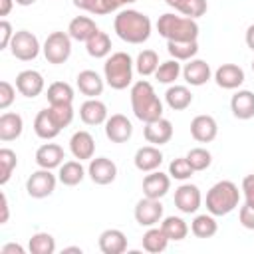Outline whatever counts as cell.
I'll return each mask as SVG.
<instances>
[{"label":"cell","instance_id":"91938a15","mask_svg":"<svg viewBox=\"0 0 254 254\" xmlns=\"http://www.w3.org/2000/svg\"><path fill=\"white\" fill-rule=\"evenodd\" d=\"M252 71H254V60H252Z\"/></svg>","mask_w":254,"mask_h":254},{"label":"cell","instance_id":"5b68a950","mask_svg":"<svg viewBox=\"0 0 254 254\" xmlns=\"http://www.w3.org/2000/svg\"><path fill=\"white\" fill-rule=\"evenodd\" d=\"M240 202V190L236 187V183L232 181H218L214 183L204 198L206 204V212L214 214V216H226L230 214Z\"/></svg>","mask_w":254,"mask_h":254},{"label":"cell","instance_id":"277c9868","mask_svg":"<svg viewBox=\"0 0 254 254\" xmlns=\"http://www.w3.org/2000/svg\"><path fill=\"white\" fill-rule=\"evenodd\" d=\"M133 69H135V62L127 52H113L105 58L103 64L105 83L117 91L127 89L129 85H133Z\"/></svg>","mask_w":254,"mask_h":254},{"label":"cell","instance_id":"60d3db41","mask_svg":"<svg viewBox=\"0 0 254 254\" xmlns=\"http://www.w3.org/2000/svg\"><path fill=\"white\" fill-rule=\"evenodd\" d=\"M187 161L190 163V167L194 169V173L198 171H206L212 163V155L208 149L204 147H192L189 153H187Z\"/></svg>","mask_w":254,"mask_h":254},{"label":"cell","instance_id":"3957f363","mask_svg":"<svg viewBox=\"0 0 254 254\" xmlns=\"http://www.w3.org/2000/svg\"><path fill=\"white\" fill-rule=\"evenodd\" d=\"M157 32L161 38H165L167 42H192L198 40V22L194 18H187V16H179L173 12L161 14L157 24H155Z\"/></svg>","mask_w":254,"mask_h":254},{"label":"cell","instance_id":"f907efd6","mask_svg":"<svg viewBox=\"0 0 254 254\" xmlns=\"http://www.w3.org/2000/svg\"><path fill=\"white\" fill-rule=\"evenodd\" d=\"M131 4V0H101V16L103 14H111V12H117L119 8Z\"/></svg>","mask_w":254,"mask_h":254},{"label":"cell","instance_id":"603a6c76","mask_svg":"<svg viewBox=\"0 0 254 254\" xmlns=\"http://www.w3.org/2000/svg\"><path fill=\"white\" fill-rule=\"evenodd\" d=\"M75 83H77L79 93H83L85 97H99L105 87V77H101L93 69H83L77 73Z\"/></svg>","mask_w":254,"mask_h":254},{"label":"cell","instance_id":"d6986e66","mask_svg":"<svg viewBox=\"0 0 254 254\" xmlns=\"http://www.w3.org/2000/svg\"><path fill=\"white\" fill-rule=\"evenodd\" d=\"M171 190V175L169 173H161L151 171L149 175H145L143 179V194L149 198H163L167 192Z\"/></svg>","mask_w":254,"mask_h":254},{"label":"cell","instance_id":"4dcf8cb0","mask_svg":"<svg viewBox=\"0 0 254 254\" xmlns=\"http://www.w3.org/2000/svg\"><path fill=\"white\" fill-rule=\"evenodd\" d=\"M169 236L165 234V230L159 226H149L147 228V232L143 234V240H141V244H143V250H147V252H151V254H159V252H165L167 250V246H169Z\"/></svg>","mask_w":254,"mask_h":254},{"label":"cell","instance_id":"74e56055","mask_svg":"<svg viewBox=\"0 0 254 254\" xmlns=\"http://www.w3.org/2000/svg\"><path fill=\"white\" fill-rule=\"evenodd\" d=\"M28 250L32 254H54L56 252V238L50 232H36L28 242Z\"/></svg>","mask_w":254,"mask_h":254},{"label":"cell","instance_id":"83f0119b","mask_svg":"<svg viewBox=\"0 0 254 254\" xmlns=\"http://www.w3.org/2000/svg\"><path fill=\"white\" fill-rule=\"evenodd\" d=\"M60 131H62V127L54 121V117H52V113H50L48 107L42 109V111H38V115H36V119H34V133H36L40 139L52 141V139H56V137L60 135Z\"/></svg>","mask_w":254,"mask_h":254},{"label":"cell","instance_id":"ab89813d","mask_svg":"<svg viewBox=\"0 0 254 254\" xmlns=\"http://www.w3.org/2000/svg\"><path fill=\"white\" fill-rule=\"evenodd\" d=\"M18 167V157L12 149L2 147L0 149V185H6L14 173V169Z\"/></svg>","mask_w":254,"mask_h":254},{"label":"cell","instance_id":"ffe728a7","mask_svg":"<svg viewBox=\"0 0 254 254\" xmlns=\"http://www.w3.org/2000/svg\"><path fill=\"white\" fill-rule=\"evenodd\" d=\"M183 77L189 85H194V87H200L204 85L210 77H212V69L210 65L204 62V60H198V58H192L189 60L185 65H183Z\"/></svg>","mask_w":254,"mask_h":254},{"label":"cell","instance_id":"d6a6232c","mask_svg":"<svg viewBox=\"0 0 254 254\" xmlns=\"http://www.w3.org/2000/svg\"><path fill=\"white\" fill-rule=\"evenodd\" d=\"M218 230V222L214 218V214L204 212V214H196L190 222V232L196 238H212Z\"/></svg>","mask_w":254,"mask_h":254},{"label":"cell","instance_id":"ac0fdd59","mask_svg":"<svg viewBox=\"0 0 254 254\" xmlns=\"http://www.w3.org/2000/svg\"><path fill=\"white\" fill-rule=\"evenodd\" d=\"M143 135H145L147 143L161 147V145H165V143H169L173 139V123L169 119H165V117L149 121L143 127Z\"/></svg>","mask_w":254,"mask_h":254},{"label":"cell","instance_id":"4316f807","mask_svg":"<svg viewBox=\"0 0 254 254\" xmlns=\"http://www.w3.org/2000/svg\"><path fill=\"white\" fill-rule=\"evenodd\" d=\"M22 131H24V119L20 113L6 111L0 115V141L4 143L14 141L22 135Z\"/></svg>","mask_w":254,"mask_h":254},{"label":"cell","instance_id":"816d5d0a","mask_svg":"<svg viewBox=\"0 0 254 254\" xmlns=\"http://www.w3.org/2000/svg\"><path fill=\"white\" fill-rule=\"evenodd\" d=\"M0 252H2V254H24L26 250H24L20 244H16V242H8V244H4V246L0 248Z\"/></svg>","mask_w":254,"mask_h":254},{"label":"cell","instance_id":"cb8c5ba5","mask_svg":"<svg viewBox=\"0 0 254 254\" xmlns=\"http://www.w3.org/2000/svg\"><path fill=\"white\" fill-rule=\"evenodd\" d=\"M230 111L236 119L248 121L254 117V91L238 89L230 99Z\"/></svg>","mask_w":254,"mask_h":254},{"label":"cell","instance_id":"f1b7e54d","mask_svg":"<svg viewBox=\"0 0 254 254\" xmlns=\"http://www.w3.org/2000/svg\"><path fill=\"white\" fill-rule=\"evenodd\" d=\"M165 103L173 111H183L192 103V93L187 85H169V89L165 91Z\"/></svg>","mask_w":254,"mask_h":254},{"label":"cell","instance_id":"d590c367","mask_svg":"<svg viewBox=\"0 0 254 254\" xmlns=\"http://www.w3.org/2000/svg\"><path fill=\"white\" fill-rule=\"evenodd\" d=\"M179 75H183V67H181V62L179 60H167V62H161L157 71H155V79L159 83H165V85H173Z\"/></svg>","mask_w":254,"mask_h":254},{"label":"cell","instance_id":"52a82bcc","mask_svg":"<svg viewBox=\"0 0 254 254\" xmlns=\"http://www.w3.org/2000/svg\"><path fill=\"white\" fill-rule=\"evenodd\" d=\"M42 46L36 34H32L30 30H18L10 42V52L16 60L20 62H32L38 58Z\"/></svg>","mask_w":254,"mask_h":254},{"label":"cell","instance_id":"ba28073f","mask_svg":"<svg viewBox=\"0 0 254 254\" xmlns=\"http://www.w3.org/2000/svg\"><path fill=\"white\" fill-rule=\"evenodd\" d=\"M58 177L52 173V169H38L34 171L28 181H26V192L32 196V198H46L50 196L54 190H56V185H58Z\"/></svg>","mask_w":254,"mask_h":254},{"label":"cell","instance_id":"4fadbf2b","mask_svg":"<svg viewBox=\"0 0 254 254\" xmlns=\"http://www.w3.org/2000/svg\"><path fill=\"white\" fill-rule=\"evenodd\" d=\"M190 135L196 143H212L218 135V123L212 115H196L190 121Z\"/></svg>","mask_w":254,"mask_h":254},{"label":"cell","instance_id":"9c48e42d","mask_svg":"<svg viewBox=\"0 0 254 254\" xmlns=\"http://www.w3.org/2000/svg\"><path fill=\"white\" fill-rule=\"evenodd\" d=\"M202 204L200 189L192 183H183L175 189V206L183 214H194Z\"/></svg>","mask_w":254,"mask_h":254},{"label":"cell","instance_id":"bcb514c9","mask_svg":"<svg viewBox=\"0 0 254 254\" xmlns=\"http://www.w3.org/2000/svg\"><path fill=\"white\" fill-rule=\"evenodd\" d=\"M238 222L246 230H254V206L244 202V206H240V210H238Z\"/></svg>","mask_w":254,"mask_h":254},{"label":"cell","instance_id":"8fae6325","mask_svg":"<svg viewBox=\"0 0 254 254\" xmlns=\"http://www.w3.org/2000/svg\"><path fill=\"white\" fill-rule=\"evenodd\" d=\"M87 175L95 185H111L117 177V165L107 157H93L87 165Z\"/></svg>","mask_w":254,"mask_h":254},{"label":"cell","instance_id":"e0dca14e","mask_svg":"<svg viewBox=\"0 0 254 254\" xmlns=\"http://www.w3.org/2000/svg\"><path fill=\"white\" fill-rule=\"evenodd\" d=\"M244 69L236 64H222L214 71V81L222 89H238L244 83Z\"/></svg>","mask_w":254,"mask_h":254},{"label":"cell","instance_id":"6da1fadb","mask_svg":"<svg viewBox=\"0 0 254 254\" xmlns=\"http://www.w3.org/2000/svg\"><path fill=\"white\" fill-rule=\"evenodd\" d=\"M113 30L123 42L137 46L151 38L153 24L147 14L133 10V8H125V10L117 12V16L113 20Z\"/></svg>","mask_w":254,"mask_h":254},{"label":"cell","instance_id":"f5cc1de1","mask_svg":"<svg viewBox=\"0 0 254 254\" xmlns=\"http://www.w3.org/2000/svg\"><path fill=\"white\" fill-rule=\"evenodd\" d=\"M2 216H0V224H6L8 222V216H10V204H8V196L2 192Z\"/></svg>","mask_w":254,"mask_h":254},{"label":"cell","instance_id":"681fc988","mask_svg":"<svg viewBox=\"0 0 254 254\" xmlns=\"http://www.w3.org/2000/svg\"><path fill=\"white\" fill-rule=\"evenodd\" d=\"M73 6L93 16H101V0H73Z\"/></svg>","mask_w":254,"mask_h":254},{"label":"cell","instance_id":"f6af8a7d","mask_svg":"<svg viewBox=\"0 0 254 254\" xmlns=\"http://www.w3.org/2000/svg\"><path fill=\"white\" fill-rule=\"evenodd\" d=\"M14 97H16V87L6 79L0 81V109L2 111L14 103Z\"/></svg>","mask_w":254,"mask_h":254},{"label":"cell","instance_id":"b9f144b4","mask_svg":"<svg viewBox=\"0 0 254 254\" xmlns=\"http://www.w3.org/2000/svg\"><path fill=\"white\" fill-rule=\"evenodd\" d=\"M192 173H194V169L190 167L187 157H177V159H173L169 163V175L175 181H183L185 183V181H189L192 177Z\"/></svg>","mask_w":254,"mask_h":254},{"label":"cell","instance_id":"e575fe53","mask_svg":"<svg viewBox=\"0 0 254 254\" xmlns=\"http://www.w3.org/2000/svg\"><path fill=\"white\" fill-rule=\"evenodd\" d=\"M85 50H87V54H89L91 58H95V60L107 58V56L111 54V38H109V34H105V32L99 30L93 38H89V40L85 42Z\"/></svg>","mask_w":254,"mask_h":254},{"label":"cell","instance_id":"f35d334b","mask_svg":"<svg viewBox=\"0 0 254 254\" xmlns=\"http://www.w3.org/2000/svg\"><path fill=\"white\" fill-rule=\"evenodd\" d=\"M159 64L161 62H159V56L155 50H143V52H139V56L135 60V69L143 77H147V75H155Z\"/></svg>","mask_w":254,"mask_h":254},{"label":"cell","instance_id":"7dc6e473","mask_svg":"<svg viewBox=\"0 0 254 254\" xmlns=\"http://www.w3.org/2000/svg\"><path fill=\"white\" fill-rule=\"evenodd\" d=\"M14 28H12V24L4 18L2 22H0V50H6V48H10V42H12V38H14Z\"/></svg>","mask_w":254,"mask_h":254},{"label":"cell","instance_id":"30bf717a","mask_svg":"<svg viewBox=\"0 0 254 254\" xmlns=\"http://www.w3.org/2000/svg\"><path fill=\"white\" fill-rule=\"evenodd\" d=\"M133 216L135 220L141 224V226H155L163 220V204H161V198H141L137 204H135V210H133Z\"/></svg>","mask_w":254,"mask_h":254},{"label":"cell","instance_id":"c3c4849f","mask_svg":"<svg viewBox=\"0 0 254 254\" xmlns=\"http://www.w3.org/2000/svg\"><path fill=\"white\" fill-rule=\"evenodd\" d=\"M242 194H244V202L254 206V173L252 175H246L242 179V187H240Z\"/></svg>","mask_w":254,"mask_h":254},{"label":"cell","instance_id":"44dd1931","mask_svg":"<svg viewBox=\"0 0 254 254\" xmlns=\"http://www.w3.org/2000/svg\"><path fill=\"white\" fill-rule=\"evenodd\" d=\"M65 159L64 147L58 143H44L36 151V165L42 169H60Z\"/></svg>","mask_w":254,"mask_h":254},{"label":"cell","instance_id":"6f0895ef","mask_svg":"<svg viewBox=\"0 0 254 254\" xmlns=\"http://www.w3.org/2000/svg\"><path fill=\"white\" fill-rule=\"evenodd\" d=\"M18 6H32V4H36L38 0H14Z\"/></svg>","mask_w":254,"mask_h":254},{"label":"cell","instance_id":"7a4b0ae2","mask_svg":"<svg viewBox=\"0 0 254 254\" xmlns=\"http://www.w3.org/2000/svg\"><path fill=\"white\" fill-rule=\"evenodd\" d=\"M129 97H131L133 115L139 121L149 123V121H155V119L163 117V101L159 99V95L155 93V87L147 79L135 81L131 85Z\"/></svg>","mask_w":254,"mask_h":254},{"label":"cell","instance_id":"7402d4cb","mask_svg":"<svg viewBox=\"0 0 254 254\" xmlns=\"http://www.w3.org/2000/svg\"><path fill=\"white\" fill-rule=\"evenodd\" d=\"M133 163L141 173H151V171H157L161 167L163 153H161V149L157 145H145V147H139L135 151Z\"/></svg>","mask_w":254,"mask_h":254},{"label":"cell","instance_id":"f546056e","mask_svg":"<svg viewBox=\"0 0 254 254\" xmlns=\"http://www.w3.org/2000/svg\"><path fill=\"white\" fill-rule=\"evenodd\" d=\"M85 173H87V171L83 169L81 161H77V159H73V161H64L62 167H60V171H58V179H60V183L65 185V187H75V185H79V183L83 181Z\"/></svg>","mask_w":254,"mask_h":254},{"label":"cell","instance_id":"836d02e7","mask_svg":"<svg viewBox=\"0 0 254 254\" xmlns=\"http://www.w3.org/2000/svg\"><path fill=\"white\" fill-rule=\"evenodd\" d=\"M161 228L165 230V234L169 236L171 242H179V240H185L187 234H189V224L181 218V216H165L161 220Z\"/></svg>","mask_w":254,"mask_h":254},{"label":"cell","instance_id":"94428289","mask_svg":"<svg viewBox=\"0 0 254 254\" xmlns=\"http://www.w3.org/2000/svg\"><path fill=\"white\" fill-rule=\"evenodd\" d=\"M131 2H137V0H131Z\"/></svg>","mask_w":254,"mask_h":254},{"label":"cell","instance_id":"8d00e7d4","mask_svg":"<svg viewBox=\"0 0 254 254\" xmlns=\"http://www.w3.org/2000/svg\"><path fill=\"white\" fill-rule=\"evenodd\" d=\"M167 52L171 54L173 60L179 62H189L192 58H196L198 54V42H167Z\"/></svg>","mask_w":254,"mask_h":254},{"label":"cell","instance_id":"484cf974","mask_svg":"<svg viewBox=\"0 0 254 254\" xmlns=\"http://www.w3.org/2000/svg\"><path fill=\"white\" fill-rule=\"evenodd\" d=\"M97 32H99V28H97L95 20H91L89 16H75V18L69 22V26H67L69 38L75 40V42H83V44H85L89 38H93Z\"/></svg>","mask_w":254,"mask_h":254},{"label":"cell","instance_id":"7bdbcfd3","mask_svg":"<svg viewBox=\"0 0 254 254\" xmlns=\"http://www.w3.org/2000/svg\"><path fill=\"white\" fill-rule=\"evenodd\" d=\"M206 10H208V4H206V0H185L181 6H179V14H183V16H187V18H200V16H204L206 14Z\"/></svg>","mask_w":254,"mask_h":254},{"label":"cell","instance_id":"9f6ffc18","mask_svg":"<svg viewBox=\"0 0 254 254\" xmlns=\"http://www.w3.org/2000/svg\"><path fill=\"white\" fill-rule=\"evenodd\" d=\"M183 2H185V0H165V4L171 6V8H175V10H179V6H181Z\"/></svg>","mask_w":254,"mask_h":254},{"label":"cell","instance_id":"680465c9","mask_svg":"<svg viewBox=\"0 0 254 254\" xmlns=\"http://www.w3.org/2000/svg\"><path fill=\"white\" fill-rule=\"evenodd\" d=\"M64 252L67 254V252H77V254H81V248L79 246H67V248H64Z\"/></svg>","mask_w":254,"mask_h":254},{"label":"cell","instance_id":"1f68e13d","mask_svg":"<svg viewBox=\"0 0 254 254\" xmlns=\"http://www.w3.org/2000/svg\"><path fill=\"white\" fill-rule=\"evenodd\" d=\"M50 105H69L73 103V87L67 81H54L46 91Z\"/></svg>","mask_w":254,"mask_h":254},{"label":"cell","instance_id":"11a10c76","mask_svg":"<svg viewBox=\"0 0 254 254\" xmlns=\"http://www.w3.org/2000/svg\"><path fill=\"white\" fill-rule=\"evenodd\" d=\"M14 0H0V16H8L12 12Z\"/></svg>","mask_w":254,"mask_h":254},{"label":"cell","instance_id":"8992f818","mask_svg":"<svg viewBox=\"0 0 254 254\" xmlns=\"http://www.w3.org/2000/svg\"><path fill=\"white\" fill-rule=\"evenodd\" d=\"M44 58L48 60V64L60 65L65 64L71 56V38L67 32H52L48 34L44 46H42Z\"/></svg>","mask_w":254,"mask_h":254},{"label":"cell","instance_id":"2e32d148","mask_svg":"<svg viewBox=\"0 0 254 254\" xmlns=\"http://www.w3.org/2000/svg\"><path fill=\"white\" fill-rule=\"evenodd\" d=\"M69 153L77 161H91L95 155V139L89 131H75L69 139Z\"/></svg>","mask_w":254,"mask_h":254},{"label":"cell","instance_id":"db71d44e","mask_svg":"<svg viewBox=\"0 0 254 254\" xmlns=\"http://www.w3.org/2000/svg\"><path fill=\"white\" fill-rule=\"evenodd\" d=\"M244 40H246V46L254 52V24H250V26L246 28V36H244Z\"/></svg>","mask_w":254,"mask_h":254},{"label":"cell","instance_id":"d4e9b609","mask_svg":"<svg viewBox=\"0 0 254 254\" xmlns=\"http://www.w3.org/2000/svg\"><path fill=\"white\" fill-rule=\"evenodd\" d=\"M99 250L103 254H123L127 250V236L119 228H107L99 234Z\"/></svg>","mask_w":254,"mask_h":254},{"label":"cell","instance_id":"ee69618b","mask_svg":"<svg viewBox=\"0 0 254 254\" xmlns=\"http://www.w3.org/2000/svg\"><path fill=\"white\" fill-rule=\"evenodd\" d=\"M48 109H50L54 121H56L62 129L67 127V125L73 121V107H71V103H69V105H50Z\"/></svg>","mask_w":254,"mask_h":254},{"label":"cell","instance_id":"9a60e30c","mask_svg":"<svg viewBox=\"0 0 254 254\" xmlns=\"http://www.w3.org/2000/svg\"><path fill=\"white\" fill-rule=\"evenodd\" d=\"M107 105L97 99V97H87L81 105H79V119L85 123V125H105L107 121Z\"/></svg>","mask_w":254,"mask_h":254},{"label":"cell","instance_id":"5bb4252c","mask_svg":"<svg viewBox=\"0 0 254 254\" xmlns=\"http://www.w3.org/2000/svg\"><path fill=\"white\" fill-rule=\"evenodd\" d=\"M44 75L38 69H24L16 75V89L24 95V97H38L44 91Z\"/></svg>","mask_w":254,"mask_h":254},{"label":"cell","instance_id":"7c38bea8","mask_svg":"<svg viewBox=\"0 0 254 254\" xmlns=\"http://www.w3.org/2000/svg\"><path fill=\"white\" fill-rule=\"evenodd\" d=\"M133 135V123L123 113H113L105 121V137L111 143H127Z\"/></svg>","mask_w":254,"mask_h":254}]
</instances>
